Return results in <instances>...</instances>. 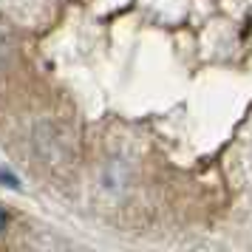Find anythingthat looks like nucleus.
<instances>
[{"label": "nucleus", "instance_id": "nucleus-1", "mask_svg": "<svg viewBox=\"0 0 252 252\" xmlns=\"http://www.w3.org/2000/svg\"><path fill=\"white\" fill-rule=\"evenodd\" d=\"M6 224H9V216H6V210H0V232L6 229Z\"/></svg>", "mask_w": 252, "mask_h": 252}]
</instances>
